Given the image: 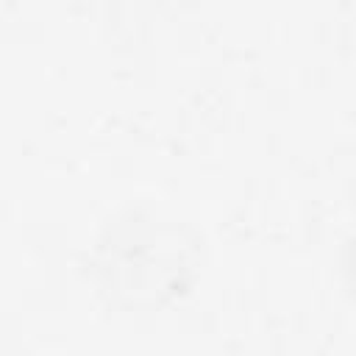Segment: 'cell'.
Instances as JSON below:
<instances>
[{
	"mask_svg": "<svg viewBox=\"0 0 356 356\" xmlns=\"http://www.w3.org/2000/svg\"><path fill=\"white\" fill-rule=\"evenodd\" d=\"M350 273H353V284H356V248H353V264H350Z\"/></svg>",
	"mask_w": 356,
	"mask_h": 356,
	"instance_id": "1",
	"label": "cell"
}]
</instances>
